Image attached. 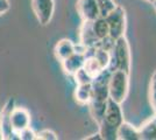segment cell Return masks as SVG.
I'll return each mask as SVG.
<instances>
[{"mask_svg":"<svg viewBox=\"0 0 156 140\" xmlns=\"http://www.w3.org/2000/svg\"><path fill=\"white\" fill-rule=\"evenodd\" d=\"M124 121L121 104L108 98L103 120L99 124V133L105 140H117V130Z\"/></svg>","mask_w":156,"mask_h":140,"instance_id":"1","label":"cell"},{"mask_svg":"<svg viewBox=\"0 0 156 140\" xmlns=\"http://www.w3.org/2000/svg\"><path fill=\"white\" fill-rule=\"evenodd\" d=\"M132 68V54H130L129 42L127 38L122 35L114 40V45L111 50V62L108 66L110 71L114 70H124L127 74H130Z\"/></svg>","mask_w":156,"mask_h":140,"instance_id":"2","label":"cell"},{"mask_svg":"<svg viewBox=\"0 0 156 140\" xmlns=\"http://www.w3.org/2000/svg\"><path fill=\"white\" fill-rule=\"evenodd\" d=\"M129 92V74L124 70L111 71L108 80V96L111 99L122 104Z\"/></svg>","mask_w":156,"mask_h":140,"instance_id":"3","label":"cell"},{"mask_svg":"<svg viewBox=\"0 0 156 140\" xmlns=\"http://www.w3.org/2000/svg\"><path fill=\"white\" fill-rule=\"evenodd\" d=\"M105 19L108 23L110 36L113 40H117L118 38L125 35L127 28V16L126 9L121 5H117V7Z\"/></svg>","mask_w":156,"mask_h":140,"instance_id":"4","label":"cell"},{"mask_svg":"<svg viewBox=\"0 0 156 140\" xmlns=\"http://www.w3.org/2000/svg\"><path fill=\"white\" fill-rule=\"evenodd\" d=\"M32 9L42 26H47L55 12L54 0H32Z\"/></svg>","mask_w":156,"mask_h":140,"instance_id":"5","label":"cell"},{"mask_svg":"<svg viewBox=\"0 0 156 140\" xmlns=\"http://www.w3.org/2000/svg\"><path fill=\"white\" fill-rule=\"evenodd\" d=\"M14 99H8L0 112V132L2 139H19V135L14 132L11 125V113L14 109Z\"/></svg>","mask_w":156,"mask_h":140,"instance_id":"6","label":"cell"},{"mask_svg":"<svg viewBox=\"0 0 156 140\" xmlns=\"http://www.w3.org/2000/svg\"><path fill=\"white\" fill-rule=\"evenodd\" d=\"M76 9L83 21H93L99 16L97 0H77Z\"/></svg>","mask_w":156,"mask_h":140,"instance_id":"7","label":"cell"},{"mask_svg":"<svg viewBox=\"0 0 156 140\" xmlns=\"http://www.w3.org/2000/svg\"><path fill=\"white\" fill-rule=\"evenodd\" d=\"M85 52H79L76 50L75 53L70 55L68 59H65L61 62L62 64V69L68 76H72L77 70H79L80 68L84 67L85 62Z\"/></svg>","mask_w":156,"mask_h":140,"instance_id":"8","label":"cell"},{"mask_svg":"<svg viewBox=\"0 0 156 140\" xmlns=\"http://www.w3.org/2000/svg\"><path fill=\"white\" fill-rule=\"evenodd\" d=\"M11 125L14 132L19 133L21 130L30 126V114L23 107H15L11 113Z\"/></svg>","mask_w":156,"mask_h":140,"instance_id":"9","label":"cell"},{"mask_svg":"<svg viewBox=\"0 0 156 140\" xmlns=\"http://www.w3.org/2000/svg\"><path fill=\"white\" fill-rule=\"evenodd\" d=\"M79 42H80V46L83 47L84 50L98 46L99 40L93 34L91 21H83L82 26L79 28Z\"/></svg>","mask_w":156,"mask_h":140,"instance_id":"10","label":"cell"},{"mask_svg":"<svg viewBox=\"0 0 156 140\" xmlns=\"http://www.w3.org/2000/svg\"><path fill=\"white\" fill-rule=\"evenodd\" d=\"M76 52V46L71 40H68V39H62L59 40L56 46L54 48V53L56 59L62 62L63 60L68 59L70 55Z\"/></svg>","mask_w":156,"mask_h":140,"instance_id":"11","label":"cell"},{"mask_svg":"<svg viewBox=\"0 0 156 140\" xmlns=\"http://www.w3.org/2000/svg\"><path fill=\"white\" fill-rule=\"evenodd\" d=\"M85 62H84V69L86 70V73L91 76L92 78H94L96 76H98L103 70H105V68L103 67V64L99 62L97 57L90 52V49L85 50Z\"/></svg>","mask_w":156,"mask_h":140,"instance_id":"12","label":"cell"},{"mask_svg":"<svg viewBox=\"0 0 156 140\" xmlns=\"http://www.w3.org/2000/svg\"><path fill=\"white\" fill-rule=\"evenodd\" d=\"M117 140H141L139 128L124 120L117 130Z\"/></svg>","mask_w":156,"mask_h":140,"instance_id":"13","label":"cell"},{"mask_svg":"<svg viewBox=\"0 0 156 140\" xmlns=\"http://www.w3.org/2000/svg\"><path fill=\"white\" fill-rule=\"evenodd\" d=\"M141 140H156V113L139 127Z\"/></svg>","mask_w":156,"mask_h":140,"instance_id":"14","label":"cell"},{"mask_svg":"<svg viewBox=\"0 0 156 140\" xmlns=\"http://www.w3.org/2000/svg\"><path fill=\"white\" fill-rule=\"evenodd\" d=\"M91 27L93 34L96 35L99 41L104 40L105 38L110 36V28H108V23L105 18L98 16L96 20L91 21Z\"/></svg>","mask_w":156,"mask_h":140,"instance_id":"15","label":"cell"},{"mask_svg":"<svg viewBox=\"0 0 156 140\" xmlns=\"http://www.w3.org/2000/svg\"><path fill=\"white\" fill-rule=\"evenodd\" d=\"M75 100L80 105H87L92 96V85L91 83L87 84H79L75 90Z\"/></svg>","mask_w":156,"mask_h":140,"instance_id":"16","label":"cell"},{"mask_svg":"<svg viewBox=\"0 0 156 140\" xmlns=\"http://www.w3.org/2000/svg\"><path fill=\"white\" fill-rule=\"evenodd\" d=\"M98 11H99V16L106 18L108 14L117 7V2L114 0H97Z\"/></svg>","mask_w":156,"mask_h":140,"instance_id":"17","label":"cell"},{"mask_svg":"<svg viewBox=\"0 0 156 140\" xmlns=\"http://www.w3.org/2000/svg\"><path fill=\"white\" fill-rule=\"evenodd\" d=\"M148 98H149V104L153 107L154 112L156 113V69L150 77L149 88H148Z\"/></svg>","mask_w":156,"mask_h":140,"instance_id":"18","label":"cell"},{"mask_svg":"<svg viewBox=\"0 0 156 140\" xmlns=\"http://www.w3.org/2000/svg\"><path fill=\"white\" fill-rule=\"evenodd\" d=\"M73 80L76 82V84L79 85V84H87V83H92V78L89 74L86 73L84 68H80L79 70H77L76 73L72 75Z\"/></svg>","mask_w":156,"mask_h":140,"instance_id":"19","label":"cell"},{"mask_svg":"<svg viewBox=\"0 0 156 140\" xmlns=\"http://www.w3.org/2000/svg\"><path fill=\"white\" fill-rule=\"evenodd\" d=\"M36 139L41 140H56L58 139L57 134L51 130H42L39 133H36Z\"/></svg>","mask_w":156,"mask_h":140,"instance_id":"20","label":"cell"},{"mask_svg":"<svg viewBox=\"0 0 156 140\" xmlns=\"http://www.w3.org/2000/svg\"><path fill=\"white\" fill-rule=\"evenodd\" d=\"M18 135H19L20 140H35L36 139V133L30 128V126L21 130L19 133H18Z\"/></svg>","mask_w":156,"mask_h":140,"instance_id":"21","label":"cell"},{"mask_svg":"<svg viewBox=\"0 0 156 140\" xmlns=\"http://www.w3.org/2000/svg\"><path fill=\"white\" fill-rule=\"evenodd\" d=\"M9 8H11V5H9L8 0H0V15L8 12Z\"/></svg>","mask_w":156,"mask_h":140,"instance_id":"22","label":"cell"},{"mask_svg":"<svg viewBox=\"0 0 156 140\" xmlns=\"http://www.w3.org/2000/svg\"><path fill=\"white\" fill-rule=\"evenodd\" d=\"M84 139H85V140H101L103 138H101V135H100V133L98 132V133L92 134V135H90V137H85Z\"/></svg>","mask_w":156,"mask_h":140,"instance_id":"23","label":"cell"},{"mask_svg":"<svg viewBox=\"0 0 156 140\" xmlns=\"http://www.w3.org/2000/svg\"><path fill=\"white\" fill-rule=\"evenodd\" d=\"M151 5H153V7H154V9H155V12H156V0H154V1L151 2Z\"/></svg>","mask_w":156,"mask_h":140,"instance_id":"24","label":"cell"},{"mask_svg":"<svg viewBox=\"0 0 156 140\" xmlns=\"http://www.w3.org/2000/svg\"><path fill=\"white\" fill-rule=\"evenodd\" d=\"M144 1H147V2H149V4H151V2L154 1V0H144Z\"/></svg>","mask_w":156,"mask_h":140,"instance_id":"25","label":"cell"}]
</instances>
